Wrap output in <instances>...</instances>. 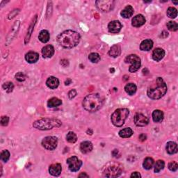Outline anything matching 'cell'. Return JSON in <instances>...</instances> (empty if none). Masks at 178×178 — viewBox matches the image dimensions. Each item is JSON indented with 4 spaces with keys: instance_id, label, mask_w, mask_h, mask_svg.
I'll list each match as a JSON object with an SVG mask.
<instances>
[{
    "instance_id": "cell-42",
    "label": "cell",
    "mask_w": 178,
    "mask_h": 178,
    "mask_svg": "<svg viewBox=\"0 0 178 178\" xmlns=\"http://www.w3.org/2000/svg\"><path fill=\"white\" fill-rule=\"evenodd\" d=\"M19 13V10H13V11H12L11 13H10L9 15V19H12L15 17V16L18 14V13Z\"/></svg>"
},
{
    "instance_id": "cell-44",
    "label": "cell",
    "mask_w": 178,
    "mask_h": 178,
    "mask_svg": "<svg viewBox=\"0 0 178 178\" xmlns=\"http://www.w3.org/2000/svg\"><path fill=\"white\" fill-rule=\"evenodd\" d=\"M146 135L145 134H141V135L139 136V140L141 141H144L146 140Z\"/></svg>"
},
{
    "instance_id": "cell-18",
    "label": "cell",
    "mask_w": 178,
    "mask_h": 178,
    "mask_svg": "<svg viewBox=\"0 0 178 178\" xmlns=\"http://www.w3.org/2000/svg\"><path fill=\"white\" fill-rule=\"evenodd\" d=\"M93 144L90 141H84L80 144V150L84 154H87L92 151L93 150Z\"/></svg>"
},
{
    "instance_id": "cell-45",
    "label": "cell",
    "mask_w": 178,
    "mask_h": 178,
    "mask_svg": "<svg viewBox=\"0 0 178 178\" xmlns=\"http://www.w3.org/2000/svg\"><path fill=\"white\" fill-rule=\"evenodd\" d=\"M61 64L63 65V66L66 67L67 65H68V60H65V59L61 60Z\"/></svg>"
},
{
    "instance_id": "cell-41",
    "label": "cell",
    "mask_w": 178,
    "mask_h": 178,
    "mask_svg": "<svg viewBox=\"0 0 178 178\" xmlns=\"http://www.w3.org/2000/svg\"><path fill=\"white\" fill-rule=\"evenodd\" d=\"M76 95H77V91H75V89L71 90V91H70L69 93H68V97H69L70 100L73 99V98L75 97Z\"/></svg>"
},
{
    "instance_id": "cell-1",
    "label": "cell",
    "mask_w": 178,
    "mask_h": 178,
    "mask_svg": "<svg viewBox=\"0 0 178 178\" xmlns=\"http://www.w3.org/2000/svg\"><path fill=\"white\" fill-rule=\"evenodd\" d=\"M81 36L79 33L72 30H66L57 37L59 44L65 48H72L76 47L80 41Z\"/></svg>"
},
{
    "instance_id": "cell-17",
    "label": "cell",
    "mask_w": 178,
    "mask_h": 178,
    "mask_svg": "<svg viewBox=\"0 0 178 178\" xmlns=\"http://www.w3.org/2000/svg\"><path fill=\"white\" fill-rule=\"evenodd\" d=\"M25 59L29 64H34V63H36L38 61V59H39V55H38V53L35 52H29L26 54Z\"/></svg>"
},
{
    "instance_id": "cell-13",
    "label": "cell",
    "mask_w": 178,
    "mask_h": 178,
    "mask_svg": "<svg viewBox=\"0 0 178 178\" xmlns=\"http://www.w3.org/2000/svg\"><path fill=\"white\" fill-rule=\"evenodd\" d=\"M131 22H132V23H131L132 26L135 27H139L143 26V24L146 23V18H145L143 15L139 14L136 15L135 17H134Z\"/></svg>"
},
{
    "instance_id": "cell-36",
    "label": "cell",
    "mask_w": 178,
    "mask_h": 178,
    "mask_svg": "<svg viewBox=\"0 0 178 178\" xmlns=\"http://www.w3.org/2000/svg\"><path fill=\"white\" fill-rule=\"evenodd\" d=\"M166 25H167V27H168V29L170 30V31H176L178 29V24L177 23H175V22L170 21V22H168V23H167Z\"/></svg>"
},
{
    "instance_id": "cell-30",
    "label": "cell",
    "mask_w": 178,
    "mask_h": 178,
    "mask_svg": "<svg viewBox=\"0 0 178 178\" xmlns=\"http://www.w3.org/2000/svg\"><path fill=\"white\" fill-rule=\"evenodd\" d=\"M36 20H37V15H35L34 19L32 21L31 24H30L29 28L28 29V31H27V34L26 38H25V43H27L29 42V38H30V37H31V35L33 32V29H34V25L35 24V22H36Z\"/></svg>"
},
{
    "instance_id": "cell-12",
    "label": "cell",
    "mask_w": 178,
    "mask_h": 178,
    "mask_svg": "<svg viewBox=\"0 0 178 178\" xmlns=\"http://www.w3.org/2000/svg\"><path fill=\"white\" fill-rule=\"evenodd\" d=\"M122 29V24L118 20L111 21L108 24L109 31L112 34H116L118 33Z\"/></svg>"
},
{
    "instance_id": "cell-20",
    "label": "cell",
    "mask_w": 178,
    "mask_h": 178,
    "mask_svg": "<svg viewBox=\"0 0 178 178\" xmlns=\"http://www.w3.org/2000/svg\"><path fill=\"white\" fill-rule=\"evenodd\" d=\"M166 152L169 155H173L177 152V145L176 143L172 141H169L166 144Z\"/></svg>"
},
{
    "instance_id": "cell-31",
    "label": "cell",
    "mask_w": 178,
    "mask_h": 178,
    "mask_svg": "<svg viewBox=\"0 0 178 178\" xmlns=\"http://www.w3.org/2000/svg\"><path fill=\"white\" fill-rule=\"evenodd\" d=\"M154 171L156 173L159 172L161 170H163L164 166H165V163L163 160H158L156 161V163L154 164Z\"/></svg>"
},
{
    "instance_id": "cell-11",
    "label": "cell",
    "mask_w": 178,
    "mask_h": 178,
    "mask_svg": "<svg viewBox=\"0 0 178 178\" xmlns=\"http://www.w3.org/2000/svg\"><path fill=\"white\" fill-rule=\"evenodd\" d=\"M135 125L138 127H145L149 122V119L142 114H136L134 118Z\"/></svg>"
},
{
    "instance_id": "cell-40",
    "label": "cell",
    "mask_w": 178,
    "mask_h": 178,
    "mask_svg": "<svg viewBox=\"0 0 178 178\" xmlns=\"http://www.w3.org/2000/svg\"><path fill=\"white\" fill-rule=\"evenodd\" d=\"M9 118L8 116H2L1 119V124L3 126H6L9 124Z\"/></svg>"
},
{
    "instance_id": "cell-6",
    "label": "cell",
    "mask_w": 178,
    "mask_h": 178,
    "mask_svg": "<svg viewBox=\"0 0 178 178\" xmlns=\"http://www.w3.org/2000/svg\"><path fill=\"white\" fill-rule=\"evenodd\" d=\"M125 63L131 64V65L129 68V71L130 72H135L140 68L141 65V59L136 55V54H130L127 56L125 59Z\"/></svg>"
},
{
    "instance_id": "cell-46",
    "label": "cell",
    "mask_w": 178,
    "mask_h": 178,
    "mask_svg": "<svg viewBox=\"0 0 178 178\" xmlns=\"http://www.w3.org/2000/svg\"><path fill=\"white\" fill-rule=\"evenodd\" d=\"M118 154V150H114V151L112 152V155H113V156L115 157H117Z\"/></svg>"
},
{
    "instance_id": "cell-8",
    "label": "cell",
    "mask_w": 178,
    "mask_h": 178,
    "mask_svg": "<svg viewBox=\"0 0 178 178\" xmlns=\"http://www.w3.org/2000/svg\"><path fill=\"white\" fill-rule=\"evenodd\" d=\"M66 162L68 164V168H69L70 171L72 172L78 171L82 166V161L79 160L75 156L68 158Z\"/></svg>"
},
{
    "instance_id": "cell-22",
    "label": "cell",
    "mask_w": 178,
    "mask_h": 178,
    "mask_svg": "<svg viewBox=\"0 0 178 178\" xmlns=\"http://www.w3.org/2000/svg\"><path fill=\"white\" fill-rule=\"evenodd\" d=\"M153 47V42L152 40L147 39L143 41L140 45V49L142 51H149L151 50Z\"/></svg>"
},
{
    "instance_id": "cell-16",
    "label": "cell",
    "mask_w": 178,
    "mask_h": 178,
    "mask_svg": "<svg viewBox=\"0 0 178 178\" xmlns=\"http://www.w3.org/2000/svg\"><path fill=\"white\" fill-rule=\"evenodd\" d=\"M165 56V51L161 48H156L152 52V59L156 61H159Z\"/></svg>"
},
{
    "instance_id": "cell-27",
    "label": "cell",
    "mask_w": 178,
    "mask_h": 178,
    "mask_svg": "<svg viewBox=\"0 0 178 178\" xmlns=\"http://www.w3.org/2000/svg\"><path fill=\"white\" fill-rule=\"evenodd\" d=\"M62 101L61 100H59V98L57 97H52L48 100V106L49 107L54 108V107H57L60 105H61Z\"/></svg>"
},
{
    "instance_id": "cell-29",
    "label": "cell",
    "mask_w": 178,
    "mask_h": 178,
    "mask_svg": "<svg viewBox=\"0 0 178 178\" xmlns=\"http://www.w3.org/2000/svg\"><path fill=\"white\" fill-rule=\"evenodd\" d=\"M154 164H155V161L152 158L147 157L144 159L143 166L145 169L150 170L152 168L153 166H154Z\"/></svg>"
},
{
    "instance_id": "cell-25",
    "label": "cell",
    "mask_w": 178,
    "mask_h": 178,
    "mask_svg": "<svg viewBox=\"0 0 178 178\" xmlns=\"http://www.w3.org/2000/svg\"><path fill=\"white\" fill-rule=\"evenodd\" d=\"M50 33L47 30H42L40 32L39 35H38V38L43 43H48L49 40H50Z\"/></svg>"
},
{
    "instance_id": "cell-33",
    "label": "cell",
    "mask_w": 178,
    "mask_h": 178,
    "mask_svg": "<svg viewBox=\"0 0 178 178\" xmlns=\"http://www.w3.org/2000/svg\"><path fill=\"white\" fill-rule=\"evenodd\" d=\"M166 14L170 18H175L177 15V10L174 7H169L167 10Z\"/></svg>"
},
{
    "instance_id": "cell-5",
    "label": "cell",
    "mask_w": 178,
    "mask_h": 178,
    "mask_svg": "<svg viewBox=\"0 0 178 178\" xmlns=\"http://www.w3.org/2000/svg\"><path fill=\"white\" fill-rule=\"evenodd\" d=\"M129 110L126 108L118 109L111 115V120L116 127H121L124 125L125 120L129 115Z\"/></svg>"
},
{
    "instance_id": "cell-15",
    "label": "cell",
    "mask_w": 178,
    "mask_h": 178,
    "mask_svg": "<svg viewBox=\"0 0 178 178\" xmlns=\"http://www.w3.org/2000/svg\"><path fill=\"white\" fill-rule=\"evenodd\" d=\"M62 167L60 164H54L50 166L49 172L53 176H59L61 173Z\"/></svg>"
},
{
    "instance_id": "cell-19",
    "label": "cell",
    "mask_w": 178,
    "mask_h": 178,
    "mask_svg": "<svg viewBox=\"0 0 178 178\" xmlns=\"http://www.w3.org/2000/svg\"><path fill=\"white\" fill-rule=\"evenodd\" d=\"M47 86L51 89H55L59 85V80L55 77H50L46 81Z\"/></svg>"
},
{
    "instance_id": "cell-39",
    "label": "cell",
    "mask_w": 178,
    "mask_h": 178,
    "mask_svg": "<svg viewBox=\"0 0 178 178\" xmlns=\"http://www.w3.org/2000/svg\"><path fill=\"white\" fill-rule=\"evenodd\" d=\"M15 79L16 80H18V81L22 82L25 80L26 76L24 75V74H23V72H18L15 75Z\"/></svg>"
},
{
    "instance_id": "cell-32",
    "label": "cell",
    "mask_w": 178,
    "mask_h": 178,
    "mask_svg": "<svg viewBox=\"0 0 178 178\" xmlns=\"http://www.w3.org/2000/svg\"><path fill=\"white\" fill-rule=\"evenodd\" d=\"M66 140L70 143H75L77 140V137L75 133L72 131H69L66 135Z\"/></svg>"
},
{
    "instance_id": "cell-21",
    "label": "cell",
    "mask_w": 178,
    "mask_h": 178,
    "mask_svg": "<svg viewBox=\"0 0 178 178\" xmlns=\"http://www.w3.org/2000/svg\"><path fill=\"white\" fill-rule=\"evenodd\" d=\"M120 52H121V48L119 45H114L111 48L109 52V56H111L114 58H116L120 56Z\"/></svg>"
},
{
    "instance_id": "cell-48",
    "label": "cell",
    "mask_w": 178,
    "mask_h": 178,
    "mask_svg": "<svg viewBox=\"0 0 178 178\" xmlns=\"http://www.w3.org/2000/svg\"><path fill=\"white\" fill-rule=\"evenodd\" d=\"M71 83V80L70 79H68L66 81H65V85H69Z\"/></svg>"
},
{
    "instance_id": "cell-47",
    "label": "cell",
    "mask_w": 178,
    "mask_h": 178,
    "mask_svg": "<svg viewBox=\"0 0 178 178\" xmlns=\"http://www.w3.org/2000/svg\"><path fill=\"white\" fill-rule=\"evenodd\" d=\"M89 177V176L88 175H86L85 172H82L80 175H79V177Z\"/></svg>"
},
{
    "instance_id": "cell-7",
    "label": "cell",
    "mask_w": 178,
    "mask_h": 178,
    "mask_svg": "<svg viewBox=\"0 0 178 178\" xmlns=\"http://www.w3.org/2000/svg\"><path fill=\"white\" fill-rule=\"evenodd\" d=\"M43 146L49 150H54L58 145V139L55 136H47L42 141Z\"/></svg>"
},
{
    "instance_id": "cell-28",
    "label": "cell",
    "mask_w": 178,
    "mask_h": 178,
    "mask_svg": "<svg viewBox=\"0 0 178 178\" xmlns=\"http://www.w3.org/2000/svg\"><path fill=\"white\" fill-rule=\"evenodd\" d=\"M133 135V130L131 128H125L119 131V136L122 138H129Z\"/></svg>"
},
{
    "instance_id": "cell-10",
    "label": "cell",
    "mask_w": 178,
    "mask_h": 178,
    "mask_svg": "<svg viewBox=\"0 0 178 178\" xmlns=\"http://www.w3.org/2000/svg\"><path fill=\"white\" fill-rule=\"evenodd\" d=\"M114 2L111 0H106V1H97L96 6L102 12H109L111 10L113 9Z\"/></svg>"
},
{
    "instance_id": "cell-4",
    "label": "cell",
    "mask_w": 178,
    "mask_h": 178,
    "mask_svg": "<svg viewBox=\"0 0 178 178\" xmlns=\"http://www.w3.org/2000/svg\"><path fill=\"white\" fill-rule=\"evenodd\" d=\"M61 125L62 122L59 119L45 118L35 121L33 127L40 130H49L54 127H59Z\"/></svg>"
},
{
    "instance_id": "cell-37",
    "label": "cell",
    "mask_w": 178,
    "mask_h": 178,
    "mask_svg": "<svg viewBox=\"0 0 178 178\" xmlns=\"http://www.w3.org/2000/svg\"><path fill=\"white\" fill-rule=\"evenodd\" d=\"M0 157H1L2 161H3L4 162H6L10 158V152L8 151L7 150H3V151L1 152Z\"/></svg>"
},
{
    "instance_id": "cell-43",
    "label": "cell",
    "mask_w": 178,
    "mask_h": 178,
    "mask_svg": "<svg viewBox=\"0 0 178 178\" xmlns=\"http://www.w3.org/2000/svg\"><path fill=\"white\" fill-rule=\"evenodd\" d=\"M131 177L139 178V177H141V174L139 173V172H134L131 175Z\"/></svg>"
},
{
    "instance_id": "cell-23",
    "label": "cell",
    "mask_w": 178,
    "mask_h": 178,
    "mask_svg": "<svg viewBox=\"0 0 178 178\" xmlns=\"http://www.w3.org/2000/svg\"><path fill=\"white\" fill-rule=\"evenodd\" d=\"M134 13V9L133 7L130 6V5H128V6H126L124 9H123L120 15L122 18H130L131 17V15H133Z\"/></svg>"
},
{
    "instance_id": "cell-2",
    "label": "cell",
    "mask_w": 178,
    "mask_h": 178,
    "mask_svg": "<svg viewBox=\"0 0 178 178\" xmlns=\"http://www.w3.org/2000/svg\"><path fill=\"white\" fill-rule=\"evenodd\" d=\"M104 104V98L98 93L90 94L84 98L83 107L89 112H95L102 107Z\"/></svg>"
},
{
    "instance_id": "cell-14",
    "label": "cell",
    "mask_w": 178,
    "mask_h": 178,
    "mask_svg": "<svg viewBox=\"0 0 178 178\" xmlns=\"http://www.w3.org/2000/svg\"><path fill=\"white\" fill-rule=\"evenodd\" d=\"M54 54V48L52 45H46L42 49L43 56L45 59L51 58Z\"/></svg>"
},
{
    "instance_id": "cell-9",
    "label": "cell",
    "mask_w": 178,
    "mask_h": 178,
    "mask_svg": "<svg viewBox=\"0 0 178 178\" xmlns=\"http://www.w3.org/2000/svg\"><path fill=\"white\" fill-rule=\"evenodd\" d=\"M122 173V170L118 166H112L107 167L104 172V175L106 177H117Z\"/></svg>"
},
{
    "instance_id": "cell-3",
    "label": "cell",
    "mask_w": 178,
    "mask_h": 178,
    "mask_svg": "<svg viewBox=\"0 0 178 178\" xmlns=\"http://www.w3.org/2000/svg\"><path fill=\"white\" fill-rule=\"evenodd\" d=\"M167 92V86L164 79L158 77L154 84H152L147 89V96L150 99L158 100L162 97Z\"/></svg>"
},
{
    "instance_id": "cell-35",
    "label": "cell",
    "mask_w": 178,
    "mask_h": 178,
    "mask_svg": "<svg viewBox=\"0 0 178 178\" xmlns=\"http://www.w3.org/2000/svg\"><path fill=\"white\" fill-rule=\"evenodd\" d=\"M89 59L92 63L96 64V63H98L100 61V54H97V53H91V54H89Z\"/></svg>"
},
{
    "instance_id": "cell-34",
    "label": "cell",
    "mask_w": 178,
    "mask_h": 178,
    "mask_svg": "<svg viewBox=\"0 0 178 178\" xmlns=\"http://www.w3.org/2000/svg\"><path fill=\"white\" fill-rule=\"evenodd\" d=\"M2 88H3L7 93H11L13 89H14V85H13L12 82H5V83L2 85Z\"/></svg>"
},
{
    "instance_id": "cell-26",
    "label": "cell",
    "mask_w": 178,
    "mask_h": 178,
    "mask_svg": "<svg viewBox=\"0 0 178 178\" xmlns=\"http://www.w3.org/2000/svg\"><path fill=\"white\" fill-rule=\"evenodd\" d=\"M136 86L133 83H129L125 86V91L128 95H133L136 92Z\"/></svg>"
},
{
    "instance_id": "cell-38",
    "label": "cell",
    "mask_w": 178,
    "mask_h": 178,
    "mask_svg": "<svg viewBox=\"0 0 178 178\" xmlns=\"http://www.w3.org/2000/svg\"><path fill=\"white\" fill-rule=\"evenodd\" d=\"M168 167L170 171L172 172H175V171H177V170L178 168V164L176 161H172V162H170L168 164Z\"/></svg>"
},
{
    "instance_id": "cell-24",
    "label": "cell",
    "mask_w": 178,
    "mask_h": 178,
    "mask_svg": "<svg viewBox=\"0 0 178 178\" xmlns=\"http://www.w3.org/2000/svg\"><path fill=\"white\" fill-rule=\"evenodd\" d=\"M152 119L155 122H161L164 119V113L160 110H155L152 113Z\"/></svg>"
}]
</instances>
